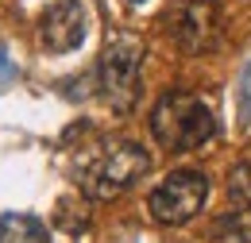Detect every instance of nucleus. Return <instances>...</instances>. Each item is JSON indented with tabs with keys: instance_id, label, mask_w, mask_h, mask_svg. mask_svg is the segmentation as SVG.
Wrapping results in <instances>:
<instances>
[{
	"instance_id": "1",
	"label": "nucleus",
	"mask_w": 251,
	"mask_h": 243,
	"mask_svg": "<svg viewBox=\"0 0 251 243\" xmlns=\"http://www.w3.org/2000/svg\"><path fill=\"white\" fill-rule=\"evenodd\" d=\"M151 135L166 151H197L217 135V108L209 97L189 89L162 93L151 112Z\"/></svg>"
},
{
	"instance_id": "2",
	"label": "nucleus",
	"mask_w": 251,
	"mask_h": 243,
	"mask_svg": "<svg viewBox=\"0 0 251 243\" xmlns=\"http://www.w3.org/2000/svg\"><path fill=\"white\" fill-rule=\"evenodd\" d=\"M151 170V154L147 147L131 143V139H112L93 154V162L81 170V193L89 201H112L127 193Z\"/></svg>"
},
{
	"instance_id": "3",
	"label": "nucleus",
	"mask_w": 251,
	"mask_h": 243,
	"mask_svg": "<svg viewBox=\"0 0 251 243\" xmlns=\"http://www.w3.org/2000/svg\"><path fill=\"white\" fill-rule=\"evenodd\" d=\"M100 93L108 108L131 112L143 93V43L131 35H116L100 54Z\"/></svg>"
},
{
	"instance_id": "4",
	"label": "nucleus",
	"mask_w": 251,
	"mask_h": 243,
	"mask_svg": "<svg viewBox=\"0 0 251 243\" xmlns=\"http://www.w3.org/2000/svg\"><path fill=\"white\" fill-rule=\"evenodd\" d=\"M162 27L186 54H209L224 39V20L213 0H174L162 16Z\"/></svg>"
},
{
	"instance_id": "5",
	"label": "nucleus",
	"mask_w": 251,
	"mask_h": 243,
	"mask_svg": "<svg viewBox=\"0 0 251 243\" xmlns=\"http://www.w3.org/2000/svg\"><path fill=\"white\" fill-rule=\"evenodd\" d=\"M205 197H209V178L201 170H170L151 189L147 209H151V216L158 224H174L178 228V224H189L193 216L201 213Z\"/></svg>"
},
{
	"instance_id": "6",
	"label": "nucleus",
	"mask_w": 251,
	"mask_h": 243,
	"mask_svg": "<svg viewBox=\"0 0 251 243\" xmlns=\"http://www.w3.org/2000/svg\"><path fill=\"white\" fill-rule=\"evenodd\" d=\"M81 39H85V8H81V0H54L39 20L43 50L66 54V50L81 47Z\"/></svg>"
},
{
	"instance_id": "7",
	"label": "nucleus",
	"mask_w": 251,
	"mask_h": 243,
	"mask_svg": "<svg viewBox=\"0 0 251 243\" xmlns=\"http://www.w3.org/2000/svg\"><path fill=\"white\" fill-rule=\"evenodd\" d=\"M43 240H47L43 220H35L27 213L0 216V243H43Z\"/></svg>"
},
{
	"instance_id": "8",
	"label": "nucleus",
	"mask_w": 251,
	"mask_h": 243,
	"mask_svg": "<svg viewBox=\"0 0 251 243\" xmlns=\"http://www.w3.org/2000/svg\"><path fill=\"white\" fill-rule=\"evenodd\" d=\"M228 201L236 209H251V162H236L228 170Z\"/></svg>"
}]
</instances>
